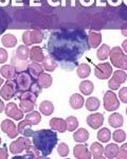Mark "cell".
<instances>
[{
    "label": "cell",
    "mask_w": 127,
    "mask_h": 159,
    "mask_svg": "<svg viewBox=\"0 0 127 159\" xmlns=\"http://www.w3.org/2000/svg\"><path fill=\"white\" fill-rule=\"evenodd\" d=\"M88 48V36L82 30L54 31L47 43L49 55L65 70H73Z\"/></svg>",
    "instance_id": "6da1fadb"
},
{
    "label": "cell",
    "mask_w": 127,
    "mask_h": 159,
    "mask_svg": "<svg viewBox=\"0 0 127 159\" xmlns=\"http://www.w3.org/2000/svg\"><path fill=\"white\" fill-rule=\"evenodd\" d=\"M32 142L42 157H47L52 153L57 144V135L52 129H39L33 132Z\"/></svg>",
    "instance_id": "7a4b0ae2"
},
{
    "label": "cell",
    "mask_w": 127,
    "mask_h": 159,
    "mask_svg": "<svg viewBox=\"0 0 127 159\" xmlns=\"http://www.w3.org/2000/svg\"><path fill=\"white\" fill-rule=\"evenodd\" d=\"M14 80H15V83H16V87H17V93H20V92L30 90L33 83H34L36 79L33 78L29 71L24 70V71H20V72L17 73Z\"/></svg>",
    "instance_id": "3957f363"
},
{
    "label": "cell",
    "mask_w": 127,
    "mask_h": 159,
    "mask_svg": "<svg viewBox=\"0 0 127 159\" xmlns=\"http://www.w3.org/2000/svg\"><path fill=\"white\" fill-rule=\"evenodd\" d=\"M111 64L116 68L122 70H127V55L123 53V50L120 47H113L109 52Z\"/></svg>",
    "instance_id": "277c9868"
},
{
    "label": "cell",
    "mask_w": 127,
    "mask_h": 159,
    "mask_svg": "<svg viewBox=\"0 0 127 159\" xmlns=\"http://www.w3.org/2000/svg\"><path fill=\"white\" fill-rule=\"evenodd\" d=\"M33 145V142L30 140L29 137H25V136H21V137L17 138L15 141L10 144V151L12 154L16 155V154L24 152L25 150L30 148Z\"/></svg>",
    "instance_id": "5b68a950"
},
{
    "label": "cell",
    "mask_w": 127,
    "mask_h": 159,
    "mask_svg": "<svg viewBox=\"0 0 127 159\" xmlns=\"http://www.w3.org/2000/svg\"><path fill=\"white\" fill-rule=\"evenodd\" d=\"M16 93H17V87L14 79L7 80V83L0 89V96H1V98L3 100H6V101L11 100L13 97L16 96Z\"/></svg>",
    "instance_id": "8992f818"
},
{
    "label": "cell",
    "mask_w": 127,
    "mask_h": 159,
    "mask_svg": "<svg viewBox=\"0 0 127 159\" xmlns=\"http://www.w3.org/2000/svg\"><path fill=\"white\" fill-rule=\"evenodd\" d=\"M44 35L40 31L32 30V31H25L22 34V42L25 46H32L35 43H39L42 42Z\"/></svg>",
    "instance_id": "52a82bcc"
},
{
    "label": "cell",
    "mask_w": 127,
    "mask_h": 159,
    "mask_svg": "<svg viewBox=\"0 0 127 159\" xmlns=\"http://www.w3.org/2000/svg\"><path fill=\"white\" fill-rule=\"evenodd\" d=\"M103 102H104V107L108 111L116 110L119 108V106H120V102H119L118 97L112 91H106V93L104 94Z\"/></svg>",
    "instance_id": "ba28073f"
},
{
    "label": "cell",
    "mask_w": 127,
    "mask_h": 159,
    "mask_svg": "<svg viewBox=\"0 0 127 159\" xmlns=\"http://www.w3.org/2000/svg\"><path fill=\"white\" fill-rule=\"evenodd\" d=\"M94 74L98 79L100 80H107L109 79V76L112 74V68L111 65L109 63H103V64H99L96 65V67L94 69Z\"/></svg>",
    "instance_id": "9c48e42d"
},
{
    "label": "cell",
    "mask_w": 127,
    "mask_h": 159,
    "mask_svg": "<svg viewBox=\"0 0 127 159\" xmlns=\"http://www.w3.org/2000/svg\"><path fill=\"white\" fill-rule=\"evenodd\" d=\"M0 127H1L2 132L6 133V134L7 135V137L11 138V139H15V138H16L17 136H18V134H19L16 125H15L14 122H13L12 120H10V119L3 120V121L1 122Z\"/></svg>",
    "instance_id": "30bf717a"
},
{
    "label": "cell",
    "mask_w": 127,
    "mask_h": 159,
    "mask_svg": "<svg viewBox=\"0 0 127 159\" xmlns=\"http://www.w3.org/2000/svg\"><path fill=\"white\" fill-rule=\"evenodd\" d=\"M4 111H6V115L7 117L12 118V119L16 120V121H20L21 119H24V111L21 109H19L18 106L15 103L7 104Z\"/></svg>",
    "instance_id": "8fae6325"
},
{
    "label": "cell",
    "mask_w": 127,
    "mask_h": 159,
    "mask_svg": "<svg viewBox=\"0 0 127 159\" xmlns=\"http://www.w3.org/2000/svg\"><path fill=\"white\" fill-rule=\"evenodd\" d=\"M86 122H87V124L91 127V129H100L102 125H103L104 116L102 114H100V112H98V114L89 115V116L87 117Z\"/></svg>",
    "instance_id": "7c38bea8"
},
{
    "label": "cell",
    "mask_w": 127,
    "mask_h": 159,
    "mask_svg": "<svg viewBox=\"0 0 127 159\" xmlns=\"http://www.w3.org/2000/svg\"><path fill=\"white\" fill-rule=\"evenodd\" d=\"M73 155L77 159H90L92 157L91 152H89V148L86 144H77L73 148Z\"/></svg>",
    "instance_id": "4fadbf2b"
},
{
    "label": "cell",
    "mask_w": 127,
    "mask_h": 159,
    "mask_svg": "<svg viewBox=\"0 0 127 159\" xmlns=\"http://www.w3.org/2000/svg\"><path fill=\"white\" fill-rule=\"evenodd\" d=\"M50 127L58 133H65L67 130V122L60 118H53L50 120Z\"/></svg>",
    "instance_id": "5bb4252c"
},
{
    "label": "cell",
    "mask_w": 127,
    "mask_h": 159,
    "mask_svg": "<svg viewBox=\"0 0 127 159\" xmlns=\"http://www.w3.org/2000/svg\"><path fill=\"white\" fill-rule=\"evenodd\" d=\"M17 129H18L19 134H21L22 136H25V137H31L33 134L32 124L28 121L27 119L21 120V121L19 122L18 126H17Z\"/></svg>",
    "instance_id": "9a60e30c"
},
{
    "label": "cell",
    "mask_w": 127,
    "mask_h": 159,
    "mask_svg": "<svg viewBox=\"0 0 127 159\" xmlns=\"http://www.w3.org/2000/svg\"><path fill=\"white\" fill-rule=\"evenodd\" d=\"M30 60L32 61H35V63H42L45 58V54L44 51L40 47L38 46H34L32 47V49L30 50Z\"/></svg>",
    "instance_id": "2e32d148"
},
{
    "label": "cell",
    "mask_w": 127,
    "mask_h": 159,
    "mask_svg": "<svg viewBox=\"0 0 127 159\" xmlns=\"http://www.w3.org/2000/svg\"><path fill=\"white\" fill-rule=\"evenodd\" d=\"M0 74L7 80H12L16 76L17 71L13 65H3L0 68Z\"/></svg>",
    "instance_id": "e0dca14e"
},
{
    "label": "cell",
    "mask_w": 127,
    "mask_h": 159,
    "mask_svg": "<svg viewBox=\"0 0 127 159\" xmlns=\"http://www.w3.org/2000/svg\"><path fill=\"white\" fill-rule=\"evenodd\" d=\"M102 43V34L98 32H90L88 35V43L90 48H98Z\"/></svg>",
    "instance_id": "ac0fdd59"
},
{
    "label": "cell",
    "mask_w": 127,
    "mask_h": 159,
    "mask_svg": "<svg viewBox=\"0 0 127 159\" xmlns=\"http://www.w3.org/2000/svg\"><path fill=\"white\" fill-rule=\"evenodd\" d=\"M108 123L112 127H121L124 123V118L119 112H113L108 118Z\"/></svg>",
    "instance_id": "d6986e66"
},
{
    "label": "cell",
    "mask_w": 127,
    "mask_h": 159,
    "mask_svg": "<svg viewBox=\"0 0 127 159\" xmlns=\"http://www.w3.org/2000/svg\"><path fill=\"white\" fill-rule=\"evenodd\" d=\"M119 151H120V148H119L118 144L110 143V144H108L107 147L104 148V156L109 159L116 158V156H118V154H119Z\"/></svg>",
    "instance_id": "ffe728a7"
},
{
    "label": "cell",
    "mask_w": 127,
    "mask_h": 159,
    "mask_svg": "<svg viewBox=\"0 0 127 159\" xmlns=\"http://www.w3.org/2000/svg\"><path fill=\"white\" fill-rule=\"evenodd\" d=\"M84 98L83 96H81L80 93H74L70 97L69 104L73 109H80L83 107L84 105Z\"/></svg>",
    "instance_id": "44dd1931"
},
{
    "label": "cell",
    "mask_w": 127,
    "mask_h": 159,
    "mask_svg": "<svg viewBox=\"0 0 127 159\" xmlns=\"http://www.w3.org/2000/svg\"><path fill=\"white\" fill-rule=\"evenodd\" d=\"M90 152L93 158L95 159H101L104 157V148L101 143L99 142H93L90 145Z\"/></svg>",
    "instance_id": "7402d4cb"
},
{
    "label": "cell",
    "mask_w": 127,
    "mask_h": 159,
    "mask_svg": "<svg viewBox=\"0 0 127 159\" xmlns=\"http://www.w3.org/2000/svg\"><path fill=\"white\" fill-rule=\"evenodd\" d=\"M28 71H29L33 78L37 79L40 74L44 72V67H42V65H40L39 63L33 61V63L29 64V66H28Z\"/></svg>",
    "instance_id": "603a6c76"
},
{
    "label": "cell",
    "mask_w": 127,
    "mask_h": 159,
    "mask_svg": "<svg viewBox=\"0 0 127 159\" xmlns=\"http://www.w3.org/2000/svg\"><path fill=\"white\" fill-rule=\"evenodd\" d=\"M42 67H44L45 70L49 71V72H52L54 71L57 67V61L50 55L45 56L44 61H42Z\"/></svg>",
    "instance_id": "cb8c5ba5"
},
{
    "label": "cell",
    "mask_w": 127,
    "mask_h": 159,
    "mask_svg": "<svg viewBox=\"0 0 127 159\" xmlns=\"http://www.w3.org/2000/svg\"><path fill=\"white\" fill-rule=\"evenodd\" d=\"M1 43L6 48H13L17 45V38L13 34H4L1 38Z\"/></svg>",
    "instance_id": "d4e9b609"
},
{
    "label": "cell",
    "mask_w": 127,
    "mask_h": 159,
    "mask_svg": "<svg viewBox=\"0 0 127 159\" xmlns=\"http://www.w3.org/2000/svg\"><path fill=\"white\" fill-rule=\"evenodd\" d=\"M73 139L76 142H86L88 139H89V133L87 129H78L76 132L74 133V135H73Z\"/></svg>",
    "instance_id": "484cf974"
},
{
    "label": "cell",
    "mask_w": 127,
    "mask_h": 159,
    "mask_svg": "<svg viewBox=\"0 0 127 159\" xmlns=\"http://www.w3.org/2000/svg\"><path fill=\"white\" fill-rule=\"evenodd\" d=\"M39 110L45 116H50L54 111V105L50 101H44L39 104Z\"/></svg>",
    "instance_id": "4316f807"
},
{
    "label": "cell",
    "mask_w": 127,
    "mask_h": 159,
    "mask_svg": "<svg viewBox=\"0 0 127 159\" xmlns=\"http://www.w3.org/2000/svg\"><path fill=\"white\" fill-rule=\"evenodd\" d=\"M29 55H30V50H29V48H28V46H25V45L19 46L16 50V54H15V56L20 61H28Z\"/></svg>",
    "instance_id": "83f0119b"
},
{
    "label": "cell",
    "mask_w": 127,
    "mask_h": 159,
    "mask_svg": "<svg viewBox=\"0 0 127 159\" xmlns=\"http://www.w3.org/2000/svg\"><path fill=\"white\" fill-rule=\"evenodd\" d=\"M37 81L39 83V85L42 87V88H49V87L52 85V76L48 73H44L42 72L39 76L37 78Z\"/></svg>",
    "instance_id": "f1b7e54d"
},
{
    "label": "cell",
    "mask_w": 127,
    "mask_h": 159,
    "mask_svg": "<svg viewBox=\"0 0 127 159\" xmlns=\"http://www.w3.org/2000/svg\"><path fill=\"white\" fill-rule=\"evenodd\" d=\"M91 72V68L88 64H81L80 66L76 69V73H77V76L81 79H86L87 76H89V74Z\"/></svg>",
    "instance_id": "f546056e"
},
{
    "label": "cell",
    "mask_w": 127,
    "mask_h": 159,
    "mask_svg": "<svg viewBox=\"0 0 127 159\" xmlns=\"http://www.w3.org/2000/svg\"><path fill=\"white\" fill-rule=\"evenodd\" d=\"M93 89H94V86H93L92 82L90 81H84L80 84V90L85 96H89L92 93Z\"/></svg>",
    "instance_id": "4dcf8cb0"
},
{
    "label": "cell",
    "mask_w": 127,
    "mask_h": 159,
    "mask_svg": "<svg viewBox=\"0 0 127 159\" xmlns=\"http://www.w3.org/2000/svg\"><path fill=\"white\" fill-rule=\"evenodd\" d=\"M11 61H12V65L15 67L16 71L18 70L19 72H20V71H24L25 69H28V66H29V64H28L27 61H20L15 55L12 56Z\"/></svg>",
    "instance_id": "1f68e13d"
},
{
    "label": "cell",
    "mask_w": 127,
    "mask_h": 159,
    "mask_svg": "<svg viewBox=\"0 0 127 159\" xmlns=\"http://www.w3.org/2000/svg\"><path fill=\"white\" fill-rule=\"evenodd\" d=\"M16 97L18 98L19 100H30L32 101L33 103H36V100H37V94L34 93L33 91L31 90H28V91H24V92H20V93H17Z\"/></svg>",
    "instance_id": "d6a6232c"
},
{
    "label": "cell",
    "mask_w": 127,
    "mask_h": 159,
    "mask_svg": "<svg viewBox=\"0 0 127 159\" xmlns=\"http://www.w3.org/2000/svg\"><path fill=\"white\" fill-rule=\"evenodd\" d=\"M86 108L90 111H95L100 108V101H99L98 98H94V97H90V98L87 99L86 101Z\"/></svg>",
    "instance_id": "836d02e7"
},
{
    "label": "cell",
    "mask_w": 127,
    "mask_h": 159,
    "mask_svg": "<svg viewBox=\"0 0 127 159\" xmlns=\"http://www.w3.org/2000/svg\"><path fill=\"white\" fill-rule=\"evenodd\" d=\"M25 119L31 123L32 125H37V124H39L40 121H42V116H40V114L38 111L32 110L31 112H28Z\"/></svg>",
    "instance_id": "e575fe53"
},
{
    "label": "cell",
    "mask_w": 127,
    "mask_h": 159,
    "mask_svg": "<svg viewBox=\"0 0 127 159\" xmlns=\"http://www.w3.org/2000/svg\"><path fill=\"white\" fill-rule=\"evenodd\" d=\"M109 52H110V48H109L108 45H102L100 48H99L98 52H96V56L100 61H105L108 58L109 56Z\"/></svg>",
    "instance_id": "d590c367"
},
{
    "label": "cell",
    "mask_w": 127,
    "mask_h": 159,
    "mask_svg": "<svg viewBox=\"0 0 127 159\" xmlns=\"http://www.w3.org/2000/svg\"><path fill=\"white\" fill-rule=\"evenodd\" d=\"M110 138H111V133H110V130L108 129H106V127H103V129H101L98 132V139L100 140L101 142H103V143L108 142V141L110 140Z\"/></svg>",
    "instance_id": "8d00e7d4"
},
{
    "label": "cell",
    "mask_w": 127,
    "mask_h": 159,
    "mask_svg": "<svg viewBox=\"0 0 127 159\" xmlns=\"http://www.w3.org/2000/svg\"><path fill=\"white\" fill-rule=\"evenodd\" d=\"M34 106L35 104L30 100H20L19 102V107L24 112H31L34 109Z\"/></svg>",
    "instance_id": "74e56055"
},
{
    "label": "cell",
    "mask_w": 127,
    "mask_h": 159,
    "mask_svg": "<svg viewBox=\"0 0 127 159\" xmlns=\"http://www.w3.org/2000/svg\"><path fill=\"white\" fill-rule=\"evenodd\" d=\"M111 79H113L114 81L118 82V83L121 85V84L125 83L127 75H126V73L124 70H116V71H114V73H113V75Z\"/></svg>",
    "instance_id": "f35d334b"
},
{
    "label": "cell",
    "mask_w": 127,
    "mask_h": 159,
    "mask_svg": "<svg viewBox=\"0 0 127 159\" xmlns=\"http://www.w3.org/2000/svg\"><path fill=\"white\" fill-rule=\"evenodd\" d=\"M66 122H67V130H69V132H73V130H75L77 129L78 121L74 116L68 117L67 120H66Z\"/></svg>",
    "instance_id": "ab89813d"
},
{
    "label": "cell",
    "mask_w": 127,
    "mask_h": 159,
    "mask_svg": "<svg viewBox=\"0 0 127 159\" xmlns=\"http://www.w3.org/2000/svg\"><path fill=\"white\" fill-rule=\"evenodd\" d=\"M112 138H113V140L116 141V142L121 143V142H123V141L126 139V134H125V132H124V130L116 129V130H114V132H113Z\"/></svg>",
    "instance_id": "60d3db41"
},
{
    "label": "cell",
    "mask_w": 127,
    "mask_h": 159,
    "mask_svg": "<svg viewBox=\"0 0 127 159\" xmlns=\"http://www.w3.org/2000/svg\"><path fill=\"white\" fill-rule=\"evenodd\" d=\"M57 153L60 157H67L68 154H69V147L67 145V143L65 142L59 143L57 147Z\"/></svg>",
    "instance_id": "b9f144b4"
},
{
    "label": "cell",
    "mask_w": 127,
    "mask_h": 159,
    "mask_svg": "<svg viewBox=\"0 0 127 159\" xmlns=\"http://www.w3.org/2000/svg\"><path fill=\"white\" fill-rule=\"evenodd\" d=\"M116 158L119 159H127V143L123 144L119 151V154L116 156Z\"/></svg>",
    "instance_id": "7bdbcfd3"
},
{
    "label": "cell",
    "mask_w": 127,
    "mask_h": 159,
    "mask_svg": "<svg viewBox=\"0 0 127 159\" xmlns=\"http://www.w3.org/2000/svg\"><path fill=\"white\" fill-rule=\"evenodd\" d=\"M119 98L123 103H127V87H123L119 91Z\"/></svg>",
    "instance_id": "ee69618b"
},
{
    "label": "cell",
    "mask_w": 127,
    "mask_h": 159,
    "mask_svg": "<svg viewBox=\"0 0 127 159\" xmlns=\"http://www.w3.org/2000/svg\"><path fill=\"white\" fill-rule=\"evenodd\" d=\"M7 61V52L6 49L0 48V64H4Z\"/></svg>",
    "instance_id": "f6af8a7d"
},
{
    "label": "cell",
    "mask_w": 127,
    "mask_h": 159,
    "mask_svg": "<svg viewBox=\"0 0 127 159\" xmlns=\"http://www.w3.org/2000/svg\"><path fill=\"white\" fill-rule=\"evenodd\" d=\"M108 87L110 89H112V90H116V89H119V87H120V84L114 81L113 79H110L108 82Z\"/></svg>",
    "instance_id": "bcb514c9"
},
{
    "label": "cell",
    "mask_w": 127,
    "mask_h": 159,
    "mask_svg": "<svg viewBox=\"0 0 127 159\" xmlns=\"http://www.w3.org/2000/svg\"><path fill=\"white\" fill-rule=\"evenodd\" d=\"M7 157H9V155H7V148L4 145L3 148H0V159H7Z\"/></svg>",
    "instance_id": "7dc6e473"
},
{
    "label": "cell",
    "mask_w": 127,
    "mask_h": 159,
    "mask_svg": "<svg viewBox=\"0 0 127 159\" xmlns=\"http://www.w3.org/2000/svg\"><path fill=\"white\" fill-rule=\"evenodd\" d=\"M122 47H123V50L127 53V39H125L123 42V43H122Z\"/></svg>",
    "instance_id": "c3c4849f"
},
{
    "label": "cell",
    "mask_w": 127,
    "mask_h": 159,
    "mask_svg": "<svg viewBox=\"0 0 127 159\" xmlns=\"http://www.w3.org/2000/svg\"><path fill=\"white\" fill-rule=\"evenodd\" d=\"M4 110V103L0 100V114Z\"/></svg>",
    "instance_id": "681fc988"
},
{
    "label": "cell",
    "mask_w": 127,
    "mask_h": 159,
    "mask_svg": "<svg viewBox=\"0 0 127 159\" xmlns=\"http://www.w3.org/2000/svg\"><path fill=\"white\" fill-rule=\"evenodd\" d=\"M121 33H122V34L124 35V36H127V30H126V29L122 30V31H121Z\"/></svg>",
    "instance_id": "f907efd6"
},
{
    "label": "cell",
    "mask_w": 127,
    "mask_h": 159,
    "mask_svg": "<svg viewBox=\"0 0 127 159\" xmlns=\"http://www.w3.org/2000/svg\"><path fill=\"white\" fill-rule=\"evenodd\" d=\"M2 84H3V79H2V78H0V86H1Z\"/></svg>",
    "instance_id": "816d5d0a"
},
{
    "label": "cell",
    "mask_w": 127,
    "mask_h": 159,
    "mask_svg": "<svg viewBox=\"0 0 127 159\" xmlns=\"http://www.w3.org/2000/svg\"><path fill=\"white\" fill-rule=\"evenodd\" d=\"M0 144H1V138H0Z\"/></svg>",
    "instance_id": "f5cc1de1"
},
{
    "label": "cell",
    "mask_w": 127,
    "mask_h": 159,
    "mask_svg": "<svg viewBox=\"0 0 127 159\" xmlns=\"http://www.w3.org/2000/svg\"><path fill=\"white\" fill-rule=\"evenodd\" d=\"M126 115H127V108H126Z\"/></svg>",
    "instance_id": "db71d44e"
},
{
    "label": "cell",
    "mask_w": 127,
    "mask_h": 159,
    "mask_svg": "<svg viewBox=\"0 0 127 159\" xmlns=\"http://www.w3.org/2000/svg\"><path fill=\"white\" fill-rule=\"evenodd\" d=\"M126 138H127V135H126Z\"/></svg>",
    "instance_id": "11a10c76"
}]
</instances>
